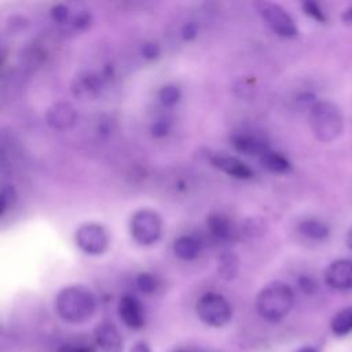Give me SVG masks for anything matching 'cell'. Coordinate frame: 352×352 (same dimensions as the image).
<instances>
[{"label": "cell", "mask_w": 352, "mask_h": 352, "mask_svg": "<svg viewBox=\"0 0 352 352\" xmlns=\"http://www.w3.org/2000/svg\"><path fill=\"white\" fill-rule=\"evenodd\" d=\"M172 250L179 258L184 261H191L198 257L201 246L195 238L190 235H182L173 241Z\"/></svg>", "instance_id": "2e32d148"}, {"label": "cell", "mask_w": 352, "mask_h": 352, "mask_svg": "<svg viewBox=\"0 0 352 352\" xmlns=\"http://www.w3.org/2000/svg\"><path fill=\"white\" fill-rule=\"evenodd\" d=\"M216 270H217V274L221 279H224V280L235 279L238 272H239V258H238V256L232 252H223L217 257Z\"/></svg>", "instance_id": "e0dca14e"}, {"label": "cell", "mask_w": 352, "mask_h": 352, "mask_svg": "<svg viewBox=\"0 0 352 352\" xmlns=\"http://www.w3.org/2000/svg\"><path fill=\"white\" fill-rule=\"evenodd\" d=\"M330 329L336 336H346L352 331V307H346L337 312L331 322Z\"/></svg>", "instance_id": "ffe728a7"}, {"label": "cell", "mask_w": 352, "mask_h": 352, "mask_svg": "<svg viewBox=\"0 0 352 352\" xmlns=\"http://www.w3.org/2000/svg\"><path fill=\"white\" fill-rule=\"evenodd\" d=\"M129 352H151L150 346L144 341H138L133 344V346L129 349Z\"/></svg>", "instance_id": "d6a6232c"}, {"label": "cell", "mask_w": 352, "mask_h": 352, "mask_svg": "<svg viewBox=\"0 0 352 352\" xmlns=\"http://www.w3.org/2000/svg\"><path fill=\"white\" fill-rule=\"evenodd\" d=\"M210 164L213 168L221 170L223 173L232 176L235 179H242V180H248L252 179L254 176V172L239 158L234 157V155H228L224 153H216L212 154L209 158Z\"/></svg>", "instance_id": "30bf717a"}, {"label": "cell", "mask_w": 352, "mask_h": 352, "mask_svg": "<svg viewBox=\"0 0 352 352\" xmlns=\"http://www.w3.org/2000/svg\"><path fill=\"white\" fill-rule=\"evenodd\" d=\"M176 352H184V351H176Z\"/></svg>", "instance_id": "74e56055"}, {"label": "cell", "mask_w": 352, "mask_h": 352, "mask_svg": "<svg viewBox=\"0 0 352 352\" xmlns=\"http://www.w3.org/2000/svg\"><path fill=\"white\" fill-rule=\"evenodd\" d=\"M230 142L238 153L245 155H256L260 158L265 151L270 150L267 140L261 135L250 131L234 132L230 136Z\"/></svg>", "instance_id": "ba28073f"}, {"label": "cell", "mask_w": 352, "mask_h": 352, "mask_svg": "<svg viewBox=\"0 0 352 352\" xmlns=\"http://www.w3.org/2000/svg\"><path fill=\"white\" fill-rule=\"evenodd\" d=\"M254 7L257 8V12L263 18V21L278 36L292 38L298 34V29L293 18L282 6L271 1H257L254 3Z\"/></svg>", "instance_id": "8992f818"}, {"label": "cell", "mask_w": 352, "mask_h": 352, "mask_svg": "<svg viewBox=\"0 0 352 352\" xmlns=\"http://www.w3.org/2000/svg\"><path fill=\"white\" fill-rule=\"evenodd\" d=\"M94 338L102 352H124V340L111 322H100L94 329Z\"/></svg>", "instance_id": "7c38bea8"}, {"label": "cell", "mask_w": 352, "mask_h": 352, "mask_svg": "<svg viewBox=\"0 0 352 352\" xmlns=\"http://www.w3.org/2000/svg\"><path fill=\"white\" fill-rule=\"evenodd\" d=\"M302 8H304L305 14L309 15L311 18H314L315 21H318L320 23H324L327 21L324 12L322 11V8L319 7L318 3H315V1H305V3H302Z\"/></svg>", "instance_id": "4316f807"}, {"label": "cell", "mask_w": 352, "mask_h": 352, "mask_svg": "<svg viewBox=\"0 0 352 352\" xmlns=\"http://www.w3.org/2000/svg\"><path fill=\"white\" fill-rule=\"evenodd\" d=\"M206 227L209 234L217 241H231L235 236V228L231 220L221 213H212L206 219Z\"/></svg>", "instance_id": "9a60e30c"}, {"label": "cell", "mask_w": 352, "mask_h": 352, "mask_svg": "<svg viewBox=\"0 0 352 352\" xmlns=\"http://www.w3.org/2000/svg\"><path fill=\"white\" fill-rule=\"evenodd\" d=\"M197 33H198V29H197V25L190 22V23H186L182 29V37L183 40L186 41H191L197 37Z\"/></svg>", "instance_id": "1f68e13d"}, {"label": "cell", "mask_w": 352, "mask_h": 352, "mask_svg": "<svg viewBox=\"0 0 352 352\" xmlns=\"http://www.w3.org/2000/svg\"><path fill=\"white\" fill-rule=\"evenodd\" d=\"M91 23H92L91 12L87 10H78L76 14H72L70 21L67 22L66 26L73 33H82L91 26Z\"/></svg>", "instance_id": "44dd1931"}, {"label": "cell", "mask_w": 352, "mask_h": 352, "mask_svg": "<svg viewBox=\"0 0 352 352\" xmlns=\"http://www.w3.org/2000/svg\"><path fill=\"white\" fill-rule=\"evenodd\" d=\"M169 131H170V122L168 120H157L150 128V132L154 138H164L169 133Z\"/></svg>", "instance_id": "f546056e"}, {"label": "cell", "mask_w": 352, "mask_h": 352, "mask_svg": "<svg viewBox=\"0 0 352 352\" xmlns=\"http://www.w3.org/2000/svg\"><path fill=\"white\" fill-rule=\"evenodd\" d=\"M136 286H138V289H139L142 293H144V294H151V293H154V292L157 290V287H158V280H157V278H155L153 274H150V272H142V274H139L138 278H136Z\"/></svg>", "instance_id": "cb8c5ba5"}, {"label": "cell", "mask_w": 352, "mask_h": 352, "mask_svg": "<svg viewBox=\"0 0 352 352\" xmlns=\"http://www.w3.org/2000/svg\"><path fill=\"white\" fill-rule=\"evenodd\" d=\"M294 304L292 287L283 282H271L256 297V309L261 318L270 322L283 319Z\"/></svg>", "instance_id": "7a4b0ae2"}, {"label": "cell", "mask_w": 352, "mask_h": 352, "mask_svg": "<svg viewBox=\"0 0 352 352\" xmlns=\"http://www.w3.org/2000/svg\"><path fill=\"white\" fill-rule=\"evenodd\" d=\"M264 230H265V223L260 217H250V219H246V221L243 223V232L249 238L261 236L264 234Z\"/></svg>", "instance_id": "d4e9b609"}, {"label": "cell", "mask_w": 352, "mask_h": 352, "mask_svg": "<svg viewBox=\"0 0 352 352\" xmlns=\"http://www.w3.org/2000/svg\"><path fill=\"white\" fill-rule=\"evenodd\" d=\"M298 283H300V287H301V289H302L305 293H309V292H312V289H314V286H312V282H311L308 278H305V276L300 278Z\"/></svg>", "instance_id": "836d02e7"}, {"label": "cell", "mask_w": 352, "mask_h": 352, "mask_svg": "<svg viewBox=\"0 0 352 352\" xmlns=\"http://www.w3.org/2000/svg\"><path fill=\"white\" fill-rule=\"evenodd\" d=\"M298 231L312 241H323L329 235V226L319 219H305L300 221Z\"/></svg>", "instance_id": "d6986e66"}, {"label": "cell", "mask_w": 352, "mask_h": 352, "mask_svg": "<svg viewBox=\"0 0 352 352\" xmlns=\"http://www.w3.org/2000/svg\"><path fill=\"white\" fill-rule=\"evenodd\" d=\"M70 16H72V10H70V7L66 6V4L58 3V4H55V6L51 8V18H52V21L56 22L58 25L66 26L67 22L70 21Z\"/></svg>", "instance_id": "484cf974"}, {"label": "cell", "mask_w": 352, "mask_h": 352, "mask_svg": "<svg viewBox=\"0 0 352 352\" xmlns=\"http://www.w3.org/2000/svg\"><path fill=\"white\" fill-rule=\"evenodd\" d=\"M253 89H254V80L249 78V77H243L239 80V82L235 87V91H241L239 96L241 98H249L253 95Z\"/></svg>", "instance_id": "f1b7e54d"}, {"label": "cell", "mask_w": 352, "mask_h": 352, "mask_svg": "<svg viewBox=\"0 0 352 352\" xmlns=\"http://www.w3.org/2000/svg\"><path fill=\"white\" fill-rule=\"evenodd\" d=\"M102 91V77L92 72L78 73L72 82V94L80 99H94Z\"/></svg>", "instance_id": "5bb4252c"}, {"label": "cell", "mask_w": 352, "mask_h": 352, "mask_svg": "<svg viewBox=\"0 0 352 352\" xmlns=\"http://www.w3.org/2000/svg\"><path fill=\"white\" fill-rule=\"evenodd\" d=\"M118 316L126 327L133 330L142 329L146 323L143 305L135 296L126 294L120 298Z\"/></svg>", "instance_id": "8fae6325"}, {"label": "cell", "mask_w": 352, "mask_h": 352, "mask_svg": "<svg viewBox=\"0 0 352 352\" xmlns=\"http://www.w3.org/2000/svg\"><path fill=\"white\" fill-rule=\"evenodd\" d=\"M182 98V92H180V88L177 85H173V84H166L164 85L160 92H158V99L160 102L164 104V106H175Z\"/></svg>", "instance_id": "7402d4cb"}, {"label": "cell", "mask_w": 352, "mask_h": 352, "mask_svg": "<svg viewBox=\"0 0 352 352\" xmlns=\"http://www.w3.org/2000/svg\"><path fill=\"white\" fill-rule=\"evenodd\" d=\"M309 126L314 136L322 143L336 140L344 129L340 107L330 100H316L309 109Z\"/></svg>", "instance_id": "3957f363"}, {"label": "cell", "mask_w": 352, "mask_h": 352, "mask_svg": "<svg viewBox=\"0 0 352 352\" xmlns=\"http://www.w3.org/2000/svg\"><path fill=\"white\" fill-rule=\"evenodd\" d=\"M129 231L139 245L148 246L160 239L162 220L160 214L151 209H139L131 217Z\"/></svg>", "instance_id": "5b68a950"}, {"label": "cell", "mask_w": 352, "mask_h": 352, "mask_svg": "<svg viewBox=\"0 0 352 352\" xmlns=\"http://www.w3.org/2000/svg\"><path fill=\"white\" fill-rule=\"evenodd\" d=\"M198 318L208 326L223 327L232 318V308L228 300L219 293H205L195 305Z\"/></svg>", "instance_id": "277c9868"}, {"label": "cell", "mask_w": 352, "mask_h": 352, "mask_svg": "<svg viewBox=\"0 0 352 352\" xmlns=\"http://www.w3.org/2000/svg\"><path fill=\"white\" fill-rule=\"evenodd\" d=\"M55 309L67 323H85L96 311V297L84 285L66 286L55 297Z\"/></svg>", "instance_id": "6da1fadb"}, {"label": "cell", "mask_w": 352, "mask_h": 352, "mask_svg": "<svg viewBox=\"0 0 352 352\" xmlns=\"http://www.w3.org/2000/svg\"><path fill=\"white\" fill-rule=\"evenodd\" d=\"M16 198H18V194H16L14 186H11V184H3L1 192H0V204H1V206H0V209H1V210H0V214H1V216H4L6 212L10 210V209L15 205Z\"/></svg>", "instance_id": "603a6c76"}, {"label": "cell", "mask_w": 352, "mask_h": 352, "mask_svg": "<svg viewBox=\"0 0 352 352\" xmlns=\"http://www.w3.org/2000/svg\"><path fill=\"white\" fill-rule=\"evenodd\" d=\"M74 241L78 249L87 254L98 256L109 248V234L106 228L98 223H87L77 228Z\"/></svg>", "instance_id": "52a82bcc"}, {"label": "cell", "mask_w": 352, "mask_h": 352, "mask_svg": "<svg viewBox=\"0 0 352 352\" xmlns=\"http://www.w3.org/2000/svg\"><path fill=\"white\" fill-rule=\"evenodd\" d=\"M297 352H318V351L314 349V348H311V346H304V348H301V349L297 351Z\"/></svg>", "instance_id": "8d00e7d4"}, {"label": "cell", "mask_w": 352, "mask_h": 352, "mask_svg": "<svg viewBox=\"0 0 352 352\" xmlns=\"http://www.w3.org/2000/svg\"><path fill=\"white\" fill-rule=\"evenodd\" d=\"M56 352H95V348L85 344H63Z\"/></svg>", "instance_id": "4dcf8cb0"}, {"label": "cell", "mask_w": 352, "mask_h": 352, "mask_svg": "<svg viewBox=\"0 0 352 352\" xmlns=\"http://www.w3.org/2000/svg\"><path fill=\"white\" fill-rule=\"evenodd\" d=\"M140 52H142L143 58H146L148 60H154V59H157L160 56L161 47H160V44L157 41H153V40L151 41H146L142 45Z\"/></svg>", "instance_id": "83f0119b"}, {"label": "cell", "mask_w": 352, "mask_h": 352, "mask_svg": "<svg viewBox=\"0 0 352 352\" xmlns=\"http://www.w3.org/2000/svg\"><path fill=\"white\" fill-rule=\"evenodd\" d=\"M260 162L261 165L268 169L270 172H274V173H279V175H283V173H289L292 170V162L280 153L278 151H265L261 157H260Z\"/></svg>", "instance_id": "ac0fdd59"}, {"label": "cell", "mask_w": 352, "mask_h": 352, "mask_svg": "<svg viewBox=\"0 0 352 352\" xmlns=\"http://www.w3.org/2000/svg\"><path fill=\"white\" fill-rule=\"evenodd\" d=\"M342 21H344L345 23H351V22H352V7H349L348 10L344 11V14H342Z\"/></svg>", "instance_id": "e575fe53"}, {"label": "cell", "mask_w": 352, "mask_h": 352, "mask_svg": "<svg viewBox=\"0 0 352 352\" xmlns=\"http://www.w3.org/2000/svg\"><path fill=\"white\" fill-rule=\"evenodd\" d=\"M324 280L336 290L352 289V260L338 258L330 263L324 271Z\"/></svg>", "instance_id": "9c48e42d"}, {"label": "cell", "mask_w": 352, "mask_h": 352, "mask_svg": "<svg viewBox=\"0 0 352 352\" xmlns=\"http://www.w3.org/2000/svg\"><path fill=\"white\" fill-rule=\"evenodd\" d=\"M345 241H346V246L352 250V227L349 228V231H348V234H346Z\"/></svg>", "instance_id": "d590c367"}, {"label": "cell", "mask_w": 352, "mask_h": 352, "mask_svg": "<svg viewBox=\"0 0 352 352\" xmlns=\"http://www.w3.org/2000/svg\"><path fill=\"white\" fill-rule=\"evenodd\" d=\"M45 120L51 128L63 131L72 128L76 124L77 113L69 102H56L48 109Z\"/></svg>", "instance_id": "4fadbf2b"}]
</instances>
